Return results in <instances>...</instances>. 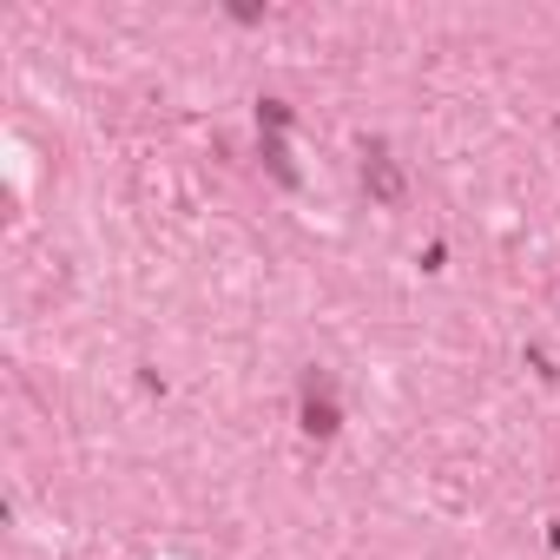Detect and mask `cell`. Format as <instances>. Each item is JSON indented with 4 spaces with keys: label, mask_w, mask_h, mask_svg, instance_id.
Returning a JSON list of instances; mask_svg holds the SVG:
<instances>
[{
    "label": "cell",
    "mask_w": 560,
    "mask_h": 560,
    "mask_svg": "<svg viewBox=\"0 0 560 560\" xmlns=\"http://www.w3.org/2000/svg\"><path fill=\"white\" fill-rule=\"evenodd\" d=\"M304 429L311 435H337V383L324 370L304 376Z\"/></svg>",
    "instance_id": "6da1fadb"
},
{
    "label": "cell",
    "mask_w": 560,
    "mask_h": 560,
    "mask_svg": "<svg viewBox=\"0 0 560 560\" xmlns=\"http://www.w3.org/2000/svg\"><path fill=\"white\" fill-rule=\"evenodd\" d=\"M363 185H370L383 205H396V198H402V172H396V159H389V152H370V159H363Z\"/></svg>",
    "instance_id": "7a4b0ae2"
}]
</instances>
